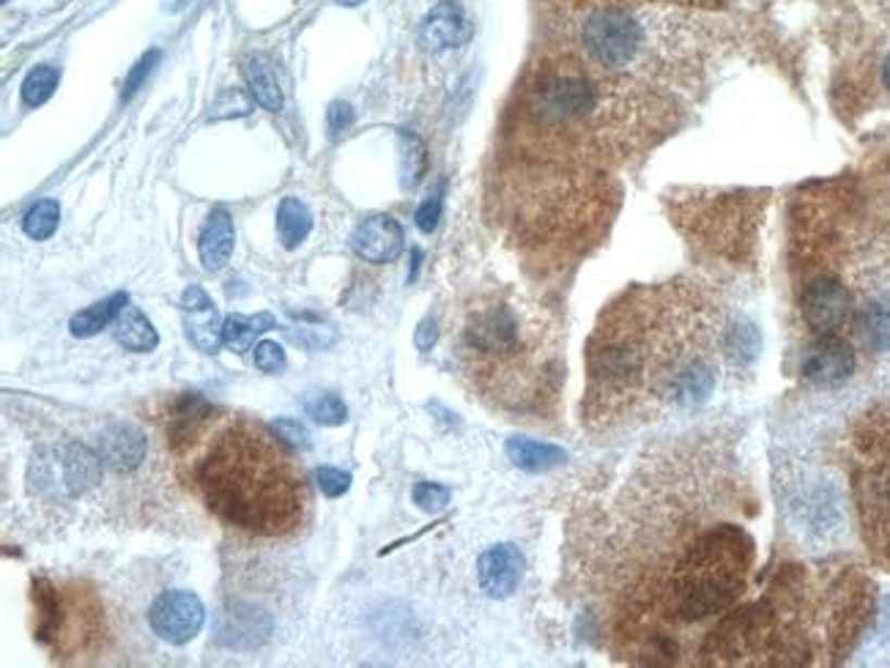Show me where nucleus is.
Wrapping results in <instances>:
<instances>
[{
	"instance_id": "obj_1",
	"label": "nucleus",
	"mask_w": 890,
	"mask_h": 668,
	"mask_svg": "<svg viewBox=\"0 0 890 668\" xmlns=\"http://www.w3.org/2000/svg\"><path fill=\"white\" fill-rule=\"evenodd\" d=\"M192 482L220 520L258 538H283L302 526L308 486L286 446L252 419H228L205 439Z\"/></svg>"
},
{
	"instance_id": "obj_2",
	"label": "nucleus",
	"mask_w": 890,
	"mask_h": 668,
	"mask_svg": "<svg viewBox=\"0 0 890 668\" xmlns=\"http://www.w3.org/2000/svg\"><path fill=\"white\" fill-rule=\"evenodd\" d=\"M455 354L479 392L504 406L526 408L554 392V351L546 349L540 326L504 299L468 307Z\"/></svg>"
},
{
	"instance_id": "obj_3",
	"label": "nucleus",
	"mask_w": 890,
	"mask_h": 668,
	"mask_svg": "<svg viewBox=\"0 0 890 668\" xmlns=\"http://www.w3.org/2000/svg\"><path fill=\"white\" fill-rule=\"evenodd\" d=\"M745 549L735 529L710 531L697 549L685 556L674 572L668 597L682 619L718 614L729 606L742 587Z\"/></svg>"
},
{
	"instance_id": "obj_4",
	"label": "nucleus",
	"mask_w": 890,
	"mask_h": 668,
	"mask_svg": "<svg viewBox=\"0 0 890 668\" xmlns=\"http://www.w3.org/2000/svg\"><path fill=\"white\" fill-rule=\"evenodd\" d=\"M36 641L55 660H83L102 644L104 617L99 597L86 583L55 587L47 578L34 581Z\"/></svg>"
},
{
	"instance_id": "obj_5",
	"label": "nucleus",
	"mask_w": 890,
	"mask_h": 668,
	"mask_svg": "<svg viewBox=\"0 0 890 668\" xmlns=\"http://www.w3.org/2000/svg\"><path fill=\"white\" fill-rule=\"evenodd\" d=\"M576 41L581 61L605 77L634 72L650 47L644 23L616 7H594L584 12L578 20Z\"/></svg>"
},
{
	"instance_id": "obj_6",
	"label": "nucleus",
	"mask_w": 890,
	"mask_h": 668,
	"mask_svg": "<svg viewBox=\"0 0 890 668\" xmlns=\"http://www.w3.org/2000/svg\"><path fill=\"white\" fill-rule=\"evenodd\" d=\"M214 423V406L198 392H184L167 408L165 436L167 446L176 457L195 455L198 446L205 444L203 436Z\"/></svg>"
},
{
	"instance_id": "obj_7",
	"label": "nucleus",
	"mask_w": 890,
	"mask_h": 668,
	"mask_svg": "<svg viewBox=\"0 0 890 668\" xmlns=\"http://www.w3.org/2000/svg\"><path fill=\"white\" fill-rule=\"evenodd\" d=\"M203 603L198 600V594L184 592V589H176V592H165L156 597V603L149 612V622L151 630L160 635L167 644H189L195 635L203 628Z\"/></svg>"
},
{
	"instance_id": "obj_8",
	"label": "nucleus",
	"mask_w": 890,
	"mask_h": 668,
	"mask_svg": "<svg viewBox=\"0 0 890 668\" xmlns=\"http://www.w3.org/2000/svg\"><path fill=\"white\" fill-rule=\"evenodd\" d=\"M850 291L844 282L833 280V277H819L800 297V313L816 335H833L836 329H841L844 320L850 318Z\"/></svg>"
},
{
	"instance_id": "obj_9",
	"label": "nucleus",
	"mask_w": 890,
	"mask_h": 668,
	"mask_svg": "<svg viewBox=\"0 0 890 668\" xmlns=\"http://www.w3.org/2000/svg\"><path fill=\"white\" fill-rule=\"evenodd\" d=\"M855 373V351L836 335H822L803 354V376L814 387H839Z\"/></svg>"
},
{
	"instance_id": "obj_10",
	"label": "nucleus",
	"mask_w": 890,
	"mask_h": 668,
	"mask_svg": "<svg viewBox=\"0 0 890 668\" xmlns=\"http://www.w3.org/2000/svg\"><path fill=\"white\" fill-rule=\"evenodd\" d=\"M403 228L394 217L389 214H376V217H367L365 223L356 225V230L351 234V247H354L356 255L367 263H376V266H384V263L398 261L400 252H403Z\"/></svg>"
},
{
	"instance_id": "obj_11",
	"label": "nucleus",
	"mask_w": 890,
	"mask_h": 668,
	"mask_svg": "<svg viewBox=\"0 0 890 668\" xmlns=\"http://www.w3.org/2000/svg\"><path fill=\"white\" fill-rule=\"evenodd\" d=\"M472 39V23L455 0H441L428 12L419 28V41L425 50L441 52L461 47Z\"/></svg>"
},
{
	"instance_id": "obj_12",
	"label": "nucleus",
	"mask_w": 890,
	"mask_h": 668,
	"mask_svg": "<svg viewBox=\"0 0 890 668\" xmlns=\"http://www.w3.org/2000/svg\"><path fill=\"white\" fill-rule=\"evenodd\" d=\"M477 578L482 592L491 597H510L524 578V556L515 545H493L477 562Z\"/></svg>"
},
{
	"instance_id": "obj_13",
	"label": "nucleus",
	"mask_w": 890,
	"mask_h": 668,
	"mask_svg": "<svg viewBox=\"0 0 890 668\" xmlns=\"http://www.w3.org/2000/svg\"><path fill=\"white\" fill-rule=\"evenodd\" d=\"M181 310L187 315V338L198 345L203 354H217L223 343V326L220 324L217 307L203 288L189 286L181 297Z\"/></svg>"
},
{
	"instance_id": "obj_14",
	"label": "nucleus",
	"mask_w": 890,
	"mask_h": 668,
	"mask_svg": "<svg viewBox=\"0 0 890 668\" xmlns=\"http://www.w3.org/2000/svg\"><path fill=\"white\" fill-rule=\"evenodd\" d=\"M234 241H236V230H234V219L225 209H214L209 217H205L203 230H200L198 239V252H200V263L203 269L209 272H220L225 263L234 255Z\"/></svg>"
},
{
	"instance_id": "obj_15",
	"label": "nucleus",
	"mask_w": 890,
	"mask_h": 668,
	"mask_svg": "<svg viewBox=\"0 0 890 668\" xmlns=\"http://www.w3.org/2000/svg\"><path fill=\"white\" fill-rule=\"evenodd\" d=\"M146 457V436L135 425H113L102 436V461L115 471H131Z\"/></svg>"
},
{
	"instance_id": "obj_16",
	"label": "nucleus",
	"mask_w": 890,
	"mask_h": 668,
	"mask_svg": "<svg viewBox=\"0 0 890 668\" xmlns=\"http://www.w3.org/2000/svg\"><path fill=\"white\" fill-rule=\"evenodd\" d=\"M102 477V457L83 444H68L61 452V486L72 496H80Z\"/></svg>"
},
{
	"instance_id": "obj_17",
	"label": "nucleus",
	"mask_w": 890,
	"mask_h": 668,
	"mask_svg": "<svg viewBox=\"0 0 890 668\" xmlns=\"http://www.w3.org/2000/svg\"><path fill=\"white\" fill-rule=\"evenodd\" d=\"M241 72H245V80H247V88H250L252 99H255L261 108L272 110V113L283 110L280 80H277L272 63H268L266 58L252 52V55H247L245 61H241Z\"/></svg>"
},
{
	"instance_id": "obj_18",
	"label": "nucleus",
	"mask_w": 890,
	"mask_h": 668,
	"mask_svg": "<svg viewBox=\"0 0 890 668\" xmlns=\"http://www.w3.org/2000/svg\"><path fill=\"white\" fill-rule=\"evenodd\" d=\"M115 338H118V343L124 349L135 351V354H149V351H154L160 345V335L151 326V320L146 318L143 310L131 307V304H126L118 318H115Z\"/></svg>"
},
{
	"instance_id": "obj_19",
	"label": "nucleus",
	"mask_w": 890,
	"mask_h": 668,
	"mask_svg": "<svg viewBox=\"0 0 890 668\" xmlns=\"http://www.w3.org/2000/svg\"><path fill=\"white\" fill-rule=\"evenodd\" d=\"M507 457L518 466V469L548 471L562 466V463L567 461V452L554 444H546V441L518 439V436H515V439L507 441Z\"/></svg>"
},
{
	"instance_id": "obj_20",
	"label": "nucleus",
	"mask_w": 890,
	"mask_h": 668,
	"mask_svg": "<svg viewBox=\"0 0 890 668\" xmlns=\"http://www.w3.org/2000/svg\"><path fill=\"white\" fill-rule=\"evenodd\" d=\"M857 338L872 351H890V299L877 297L857 313Z\"/></svg>"
},
{
	"instance_id": "obj_21",
	"label": "nucleus",
	"mask_w": 890,
	"mask_h": 668,
	"mask_svg": "<svg viewBox=\"0 0 890 668\" xmlns=\"http://www.w3.org/2000/svg\"><path fill=\"white\" fill-rule=\"evenodd\" d=\"M268 329H277V320L268 313L255 315V318H247V315H228L223 326V343L228 345L236 354H247V351L255 345L258 335Z\"/></svg>"
},
{
	"instance_id": "obj_22",
	"label": "nucleus",
	"mask_w": 890,
	"mask_h": 668,
	"mask_svg": "<svg viewBox=\"0 0 890 668\" xmlns=\"http://www.w3.org/2000/svg\"><path fill=\"white\" fill-rule=\"evenodd\" d=\"M313 230V214L308 212L299 198H283L280 209H277V234L286 250L302 244Z\"/></svg>"
},
{
	"instance_id": "obj_23",
	"label": "nucleus",
	"mask_w": 890,
	"mask_h": 668,
	"mask_svg": "<svg viewBox=\"0 0 890 668\" xmlns=\"http://www.w3.org/2000/svg\"><path fill=\"white\" fill-rule=\"evenodd\" d=\"M126 307V293H113L104 302H97L93 307L83 310L72 318V335L75 338H93L102 329H108L110 324H115V318L121 315V310Z\"/></svg>"
},
{
	"instance_id": "obj_24",
	"label": "nucleus",
	"mask_w": 890,
	"mask_h": 668,
	"mask_svg": "<svg viewBox=\"0 0 890 668\" xmlns=\"http://www.w3.org/2000/svg\"><path fill=\"white\" fill-rule=\"evenodd\" d=\"M304 412L318 425H326V428H337V425L349 419L346 403L335 392H321V389H313V392L304 394Z\"/></svg>"
},
{
	"instance_id": "obj_25",
	"label": "nucleus",
	"mask_w": 890,
	"mask_h": 668,
	"mask_svg": "<svg viewBox=\"0 0 890 668\" xmlns=\"http://www.w3.org/2000/svg\"><path fill=\"white\" fill-rule=\"evenodd\" d=\"M724 354L735 365H748V362L756 360V354H760V335H756V329L748 324L731 326L724 335Z\"/></svg>"
},
{
	"instance_id": "obj_26",
	"label": "nucleus",
	"mask_w": 890,
	"mask_h": 668,
	"mask_svg": "<svg viewBox=\"0 0 890 668\" xmlns=\"http://www.w3.org/2000/svg\"><path fill=\"white\" fill-rule=\"evenodd\" d=\"M58 219H61V206H58V200L45 198V200H39L36 206L28 209V214H25V219H23V228L34 241H45L55 234Z\"/></svg>"
},
{
	"instance_id": "obj_27",
	"label": "nucleus",
	"mask_w": 890,
	"mask_h": 668,
	"mask_svg": "<svg viewBox=\"0 0 890 668\" xmlns=\"http://www.w3.org/2000/svg\"><path fill=\"white\" fill-rule=\"evenodd\" d=\"M58 80H61V75H58L55 66H47V63L45 66H36V70L30 72L23 83V102L28 104V108H39V104H45L47 99L55 93Z\"/></svg>"
},
{
	"instance_id": "obj_28",
	"label": "nucleus",
	"mask_w": 890,
	"mask_h": 668,
	"mask_svg": "<svg viewBox=\"0 0 890 668\" xmlns=\"http://www.w3.org/2000/svg\"><path fill=\"white\" fill-rule=\"evenodd\" d=\"M403 143H405L403 184L405 187H414V184H417L425 173V149H423V143H419L417 138H411V135H403Z\"/></svg>"
},
{
	"instance_id": "obj_29",
	"label": "nucleus",
	"mask_w": 890,
	"mask_h": 668,
	"mask_svg": "<svg viewBox=\"0 0 890 668\" xmlns=\"http://www.w3.org/2000/svg\"><path fill=\"white\" fill-rule=\"evenodd\" d=\"M414 504H417L423 513H439V509H444L447 504H450V488L444 486H436V482H419V486H414Z\"/></svg>"
},
{
	"instance_id": "obj_30",
	"label": "nucleus",
	"mask_w": 890,
	"mask_h": 668,
	"mask_svg": "<svg viewBox=\"0 0 890 668\" xmlns=\"http://www.w3.org/2000/svg\"><path fill=\"white\" fill-rule=\"evenodd\" d=\"M156 63H160V50H149L143 58H140V61L135 63V66H131V72L124 80V93H121L124 102L135 97V93L146 86V80H149V75L154 72Z\"/></svg>"
},
{
	"instance_id": "obj_31",
	"label": "nucleus",
	"mask_w": 890,
	"mask_h": 668,
	"mask_svg": "<svg viewBox=\"0 0 890 668\" xmlns=\"http://www.w3.org/2000/svg\"><path fill=\"white\" fill-rule=\"evenodd\" d=\"M288 360H286V351H283V345L272 343V340H261V343L255 345V367L263 373H280L286 370Z\"/></svg>"
},
{
	"instance_id": "obj_32",
	"label": "nucleus",
	"mask_w": 890,
	"mask_h": 668,
	"mask_svg": "<svg viewBox=\"0 0 890 668\" xmlns=\"http://www.w3.org/2000/svg\"><path fill=\"white\" fill-rule=\"evenodd\" d=\"M274 433L280 436L286 444H291L293 450H310V433L308 428H304L299 419H291V417H283L274 423Z\"/></svg>"
},
{
	"instance_id": "obj_33",
	"label": "nucleus",
	"mask_w": 890,
	"mask_h": 668,
	"mask_svg": "<svg viewBox=\"0 0 890 668\" xmlns=\"http://www.w3.org/2000/svg\"><path fill=\"white\" fill-rule=\"evenodd\" d=\"M315 480H318V488L324 491V496H329V499L342 496V493L351 488V475H346V471H340V469H331V466L318 469Z\"/></svg>"
},
{
	"instance_id": "obj_34",
	"label": "nucleus",
	"mask_w": 890,
	"mask_h": 668,
	"mask_svg": "<svg viewBox=\"0 0 890 668\" xmlns=\"http://www.w3.org/2000/svg\"><path fill=\"white\" fill-rule=\"evenodd\" d=\"M326 124H329L331 135H340V131L349 129L354 124V110L346 102H331L329 110H326Z\"/></svg>"
},
{
	"instance_id": "obj_35",
	"label": "nucleus",
	"mask_w": 890,
	"mask_h": 668,
	"mask_svg": "<svg viewBox=\"0 0 890 668\" xmlns=\"http://www.w3.org/2000/svg\"><path fill=\"white\" fill-rule=\"evenodd\" d=\"M439 217H441V198L439 194H430L423 206L417 209V228L423 230V234H434L436 225H439Z\"/></svg>"
},
{
	"instance_id": "obj_36",
	"label": "nucleus",
	"mask_w": 890,
	"mask_h": 668,
	"mask_svg": "<svg viewBox=\"0 0 890 668\" xmlns=\"http://www.w3.org/2000/svg\"><path fill=\"white\" fill-rule=\"evenodd\" d=\"M436 340H439V329H436V320L425 318L423 324H419L417 335H414V343H417L419 351H430L436 345Z\"/></svg>"
},
{
	"instance_id": "obj_37",
	"label": "nucleus",
	"mask_w": 890,
	"mask_h": 668,
	"mask_svg": "<svg viewBox=\"0 0 890 668\" xmlns=\"http://www.w3.org/2000/svg\"><path fill=\"white\" fill-rule=\"evenodd\" d=\"M882 77H885V86H888V91H890V55H888V61H885Z\"/></svg>"
},
{
	"instance_id": "obj_38",
	"label": "nucleus",
	"mask_w": 890,
	"mask_h": 668,
	"mask_svg": "<svg viewBox=\"0 0 890 668\" xmlns=\"http://www.w3.org/2000/svg\"><path fill=\"white\" fill-rule=\"evenodd\" d=\"M337 3H340V7H362L365 0H337Z\"/></svg>"
}]
</instances>
